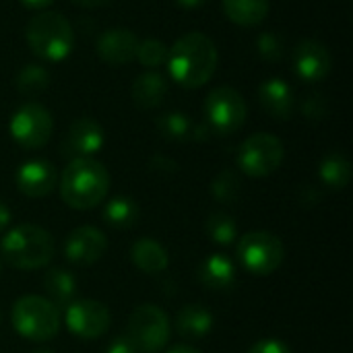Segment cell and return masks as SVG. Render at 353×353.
<instances>
[{
    "instance_id": "obj_1",
    "label": "cell",
    "mask_w": 353,
    "mask_h": 353,
    "mask_svg": "<svg viewBox=\"0 0 353 353\" xmlns=\"http://www.w3.org/2000/svg\"><path fill=\"white\" fill-rule=\"evenodd\" d=\"M217 58L213 39L205 33L190 31L172 46L168 54V70L178 85L196 89L211 81L217 68Z\"/></svg>"
},
{
    "instance_id": "obj_2",
    "label": "cell",
    "mask_w": 353,
    "mask_h": 353,
    "mask_svg": "<svg viewBox=\"0 0 353 353\" xmlns=\"http://www.w3.org/2000/svg\"><path fill=\"white\" fill-rule=\"evenodd\" d=\"M58 186L62 201L70 209L87 211L105 199L110 190V174L91 157H77L64 168L62 176L58 178Z\"/></svg>"
},
{
    "instance_id": "obj_3",
    "label": "cell",
    "mask_w": 353,
    "mask_h": 353,
    "mask_svg": "<svg viewBox=\"0 0 353 353\" xmlns=\"http://www.w3.org/2000/svg\"><path fill=\"white\" fill-rule=\"evenodd\" d=\"M54 252L56 244L52 234L33 223L12 228L0 242L2 261L19 271H35L50 265Z\"/></svg>"
},
{
    "instance_id": "obj_4",
    "label": "cell",
    "mask_w": 353,
    "mask_h": 353,
    "mask_svg": "<svg viewBox=\"0 0 353 353\" xmlns=\"http://www.w3.org/2000/svg\"><path fill=\"white\" fill-rule=\"evenodd\" d=\"M25 37L31 52L50 62L64 60L74 43L70 23L62 14L52 10L35 14L25 29Z\"/></svg>"
},
{
    "instance_id": "obj_5",
    "label": "cell",
    "mask_w": 353,
    "mask_h": 353,
    "mask_svg": "<svg viewBox=\"0 0 353 353\" xmlns=\"http://www.w3.org/2000/svg\"><path fill=\"white\" fill-rule=\"evenodd\" d=\"M10 323L29 341H52L60 331V310L41 296H23L12 304Z\"/></svg>"
},
{
    "instance_id": "obj_6",
    "label": "cell",
    "mask_w": 353,
    "mask_h": 353,
    "mask_svg": "<svg viewBox=\"0 0 353 353\" xmlns=\"http://www.w3.org/2000/svg\"><path fill=\"white\" fill-rule=\"evenodd\" d=\"M285 259L283 242L271 232H248L238 242V261L244 271L267 277L275 273Z\"/></svg>"
},
{
    "instance_id": "obj_7",
    "label": "cell",
    "mask_w": 353,
    "mask_h": 353,
    "mask_svg": "<svg viewBox=\"0 0 353 353\" xmlns=\"http://www.w3.org/2000/svg\"><path fill=\"white\" fill-rule=\"evenodd\" d=\"M126 337L143 353L161 352L170 341V319L155 304H143L132 310Z\"/></svg>"
},
{
    "instance_id": "obj_8",
    "label": "cell",
    "mask_w": 353,
    "mask_h": 353,
    "mask_svg": "<svg viewBox=\"0 0 353 353\" xmlns=\"http://www.w3.org/2000/svg\"><path fill=\"white\" fill-rule=\"evenodd\" d=\"M283 143L269 132L250 134L238 151V168L250 178L271 176L283 161Z\"/></svg>"
},
{
    "instance_id": "obj_9",
    "label": "cell",
    "mask_w": 353,
    "mask_h": 353,
    "mask_svg": "<svg viewBox=\"0 0 353 353\" xmlns=\"http://www.w3.org/2000/svg\"><path fill=\"white\" fill-rule=\"evenodd\" d=\"M246 101L232 87H217L205 99L207 126L219 134H232L246 122Z\"/></svg>"
},
{
    "instance_id": "obj_10",
    "label": "cell",
    "mask_w": 353,
    "mask_h": 353,
    "mask_svg": "<svg viewBox=\"0 0 353 353\" xmlns=\"http://www.w3.org/2000/svg\"><path fill=\"white\" fill-rule=\"evenodd\" d=\"M52 116L39 103H25L10 118V137L25 149L43 147L52 137Z\"/></svg>"
},
{
    "instance_id": "obj_11",
    "label": "cell",
    "mask_w": 353,
    "mask_h": 353,
    "mask_svg": "<svg viewBox=\"0 0 353 353\" xmlns=\"http://www.w3.org/2000/svg\"><path fill=\"white\" fill-rule=\"evenodd\" d=\"M66 329L85 341L99 339L110 329V310L97 300H74L64 308Z\"/></svg>"
},
{
    "instance_id": "obj_12",
    "label": "cell",
    "mask_w": 353,
    "mask_h": 353,
    "mask_svg": "<svg viewBox=\"0 0 353 353\" xmlns=\"http://www.w3.org/2000/svg\"><path fill=\"white\" fill-rule=\"evenodd\" d=\"M108 250V240L103 232L91 225H81L72 230L64 244V256L68 263L77 267H91L95 265Z\"/></svg>"
},
{
    "instance_id": "obj_13",
    "label": "cell",
    "mask_w": 353,
    "mask_h": 353,
    "mask_svg": "<svg viewBox=\"0 0 353 353\" xmlns=\"http://www.w3.org/2000/svg\"><path fill=\"white\" fill-rule=\"evenodd\" d=\"M58 186V172L46 159H31L17 170V188L29 199H43Z\"/></svg>"
},
{
    "instance_id": "obj_14",
    "label": "cell",
    "mask_w": 353,
    "mask_h": 353,
    "mask_svg": "<svg viewBox=\"0 0 353 353\" xmlns=\"http://www.w3.org/2000/svg\"><path fill=\"white\" fill-rule=\"evenodd\" d=\"M139 39L126 27H112L97 39V54L110 66H124L137 58Z\"/></svg>"
},
{
    "instance_id": "obj_15",
    "label": "cell",
    "mask_w": 353,
    "mask_h": 353,
    "mask_svg": "<svg viewBox=\"0 0 353 353\" xmlns=\"http://www.w3.org/2000/svg\"><path fill=\"white\" fill-rule=\"evenodd\" d=\"M294 68L302 81L319 83L331 72V54L321 41L304 39L294 52Z\"/></svg>"
},
{
    "instance_id": "obj_16",
    "label": "cell",
    "mask_w": 353,
    "mask_h": 353,
    "mask_svg": "<svg viewBox=\"0 0 353 353\" xmlns=\"http://www.w3.org/2000/svg\"><path fill=\"white\" fill-rule=\"evenodd\" d=\"M105 134L99 122L93 118H79L70 124L66 141H64V155L77 157H91L103 147Z\"/></svg>"
},
{
    "instance_id": "obj_17",
    "label": "cell",
    "mask_w": 353,
    "mask_h": 353,
    "mask_svg": "<svg viewBox=\"0 0 353 353\" xmlns=\"http://www.w3.org/2000/svg\"><path fill=\"white\" fill-rule=\"evenodd\" d=\"M261 108L275 120H288L294 112V93L292 87L281 79H269L259 89Z\"/></svg>"
},
{
    "instance_id": "obj_18",
    "label": "cell",
    "mask_w": 353,
    "mask_h": 353,
    "mask_svg": "<svg viewBox=\"0 0 353 353\" xmlns=\"http://www.w3.org/2000/svg\"><path fill=\"white\" fill-rule=\"evenodd\" d=\"M196 277L199 283L207 290L223 292L236 283V267L225 254H211L199 265Z\"/></svg>"
},
{
    "instance_id": "obj_19",
    "label": "cell",
    "mask_w": 353,
    "mask_h": 353,
    "mask_svg": "<svg viewBox=\"0 0 353 353\" xmlns=\"http://www.w3.org/2000/svg\"><path fill=\"white\" fill-rule=\"evenodd\" d=\"M130 261L132 265L147 273V275H157L163 273L170 265L168 250L153 238H141L132 244L130 248Z\"/></svg>"
},
{
    "instance_id": "obj_20",
    "label": "cell",
    "mask_w": 353,
    "mask_h": 353,
    "mask_svg": "<svg viewBox=\"0 0 353 353\" xmlns=\"http://www.w3.org/2000/svg\"><path fill=\"white\" fill-rule=\"evenodd\" d=\"M43 290L48 300L60 310L77 300V279L62 267H52L43 275Z\"/></svg>"
},
{
    "instance_id": "obj_21",
    "label": "cell",
    "mask_w": 353,
    "mask_h": 353,
    "mask_svg": "<svg viewBox=\"0 0 353 353\" xmlns=\"http://www.w3.org/2000/svg\"><path fill=\"white\" fill-rule=\"evenodd\" d=\"M213 329V314L196 304L184 306L178 316H176V331L180 333V337L190 339V341H199L205 339Z\"/></svg>"
},
{
    "instance_id": "obj_22",
    "label": "cell",
    "mask_w": 353,
    "mask_h": 353,
    "mask_svg": "<svg viewBox=\"0 0 353 353\" xmlns=\"http://www.w3.org/2000/svg\"><path fill=\"white\" fill-rule=\"evenodd\" d=\"M168 93V81L159 72H145L132 83V99L143 110L157 108Z\"/></svg>"
},
{
    "instance_id": "obj_23",
    "label": "cell",
    "mask_w": 353,
    "mask_h": 353,
    "mask_svg": "<svg viewBox=\"0 0 353 353\" xmlns=\"http://www.w3.org/2000/svg\"><path fill=\"white\" fill-rule=\"evenodd\" d=\"M225 17L242 27H254L269 14V0H223Z\"/></svg>"
},
{
    "instance_id": "obj_24",
    "label": "cell",
    "mask_w": 353,
    "mask_h": 353,
    "mask_svg": "<svg viewBox=\"0 0 353 353\" xmlns=\"http://www.w3.org/2000/svg\"><path fill=\"white\" fill-rule=\"evenodd\" d=\"M103 221L114 230H130L137 225L141 211L130 196H116L103 207Z\"/></svg>"
},
{
    "instance_id": "obj_25",
    "label": "cell",
    "mask_w": 353,
    "mask_h": 353,
    "mask_svg": "<svg viewBox=\"0 0 353 353\" xmlns=\"http://www.w3.org/2000/svg\"><path fill=\"white\" fill-rule=\"evenodd\" d=\"M319 176L329 188L341 190L352 180V165H350L347 157H343L341 153H331L321 161Z\"/></svg>"
},
{
    "instance_id": "obj_26",
    "label": "cell",
    "mask_w": 353,
    "mask_h": 353,
    "mask_svg": "<svg viewBox=\"0 0 353 353\" xmlns=\"http://www.w3.org/2000/svg\"><path fill=\"white\" fill-rule=\"evenodd\" d=\"M155 126L159 130V134L168 141H186L190 137L192 130V122L186 114L182 112H165L155 120Z\"/></svg>"
},
{
    "instance_id": "obj_27",
    "label": "cell",
    "mask_w": 353,
    "mask_h": 353,
    "mask_svg": "<svg viewBox=\"0 0 353 353\" xmlns=\"http://www.w3.org/2000/svg\"><path fill=\"white\" fill-rule=\"evenodd\" d=\"M205 230H207L209 238L219 246H230L238 238V225H236L234 217L223 213V211L211 213L207 223H205Z\"/></svg>"
},
{
    "instance_id": "obj_28",
    "label": "cell",
    "mask_w": 353,
    "mask_h": 353,
    "mask_svg": "<svg viewBox=\"0 0 353 353\" xmlns=\"http://www.w3.org/2000/svg\"><path fill=\"white\" fill-rule=\"evenodd\" d=\"M50 85V74L39 64H27L17 77V89L25 95H37Z\"/></svg>"
},
{
    "instance_id": "obj_29",
    "label": "cell",
    "mask_w": 353,
    "mask_h": 353,
    "mask_svg": "<svg viewBox=\"0 0 353 353\" xmlns=\"http://www.w3.org/2000/svg\"><path fill=\"white\" fill-rule=\"evenodd\" d=\"M211 192L219 203H234L242 192V180L234 170H221L211 184Z\"/></svg>"
},
{
    "instance_id": "obj_30",
    "label": "cell",
    "mask_w": 353,
    "mask_h": 353,
    "mask_svg": "<svg viewBox=\"0 0 353 353\" xmlns=\"http://www.w3.org/2000/svg\"><path fill=\"white\" fill-rule=\"evenodd\" d=\"M168 46L159 39H143L137 48V58L147 68H157L168 62Z\"/></svg>"
},
{
    "instance_id": "obj_31",
    "label": "cell",
    "mask_w": 353,
    "mask_h": 353,
    "mask_svg": "<svg viewBox=\"0 0 353 353\" xmlns=\"http://www.w3.org/2000/svg\"><path fill=\"white\" fill-rule=\"evenodd\" d=\"M259 54H261L265 60H269V62L279 60V58L283 56V43H281L279 35L273 33V31L263 33V35L259 37Z\"/></svg>"
},
{
    "instance_id": "obj_32",
    "label": "cell",
    "mask_w": 353,
    "mask_h": 353,
    "mask_svg": "<svg viewBox=\"0 0 353 353\" xmlns=\"http://www.w3.org/2000/svg\"><path fill=\"white\" fill-rule=\"evenodd\" d=\"M327 101H325V97L323 95H310V97H306V101L302 103V112H304V116H308V118H312V120H321V118H325V114H327Z\"/></svg>"
},
{
    "instance_id": "obj_33",
    "label": "cell",
    "mask_w": 353,
    "mask_h": 353,
    "mask_svg": "<svg viewBox=\"0 0 353 353\" xmlns=\"http://www.w3.org/2000/svg\"><path fill=\"white\" fill-rule=\"evenodd\" d=\"M248 353H292L290 345L279 341V339H263L259 343H254Z\"/></svg>"
},
{
    "instance_id": "obj_34",
    "label": "cell",
    "mask_w": 353,
    "mask_h": 353,
    "mask_svg": "<svg viewBox=\"0 0 353 353\" xmlns=\"http://www.w3.org/2000/svg\"><path fill=\"white\" fill-rule=\"evenodd\" d=\"M105 353H139V350L134 347V343L126 335H118L108 343Z\"/></svg>"
},
{
    "instance_id": "obj_35",
    "label": "cell",
    "mask_w": 353,
    "mask_h": 353,
    "mask_svg": "<svg viewBox=\"0 0 353 353\" xmlns=\"http://www.w3.org/2000/svg\"><path fill=\"white\" fill-rule=\"evenodd\" d=\"M151 168H153L155 172H159V174H174V172L178 170L176 161H172V159H168V157H163V155L153 157V159H151Z\"/></svg>"
},
{
    "instance_id": "obj_36",
    "label": "cell",
    "mask_w": 353,
    "mask_h": 353,
    "mask_svg": "<svg viewBox=\"0 0 353 353\" xmlns=\"http://www.w3.org/2000/svg\"><path fill=\"white\" fill-rule=\"evenodd\" d=\"M8 223H10V209H8L6 203L0 199V234L8 228Z\"/></svg>"
},
{
    "instance_id": "obj_37",
    "label": "cell",
    "mask_w": 353,
    "mask_h": 353,
    "mask_svg": "<svg viewBox=\"0 0 353 353\" xmlns=\"http://www.w3.org/2000/svg\"><path fill=\"white\" fill-rule=\"evenodd\" d=\"M23 6H27V8H46V6H50L54 0H19Z\"/></svg>"
},
{
    "instance_id": "obj_38",
    "label": "cell",
    "mask_w": 353,
    "mask_h": 353,
    "mask_svg": "<svg viewBox=\"0 0 353 353\" xmlns=\"http://www.w3.org/2000/svg\"><path fill=\"white\" fill-rule=\"evenodd\" d=\"M72 2L79 4V6H85V8H97V6L108 4L110 0H72Z\"/></svg>"
},
{
    "instance_id": "obj_39",
    "label": "cell",
    "mask_w": 353,
    "mask_h": 353,
    "mask_svg": "<svg viewBox=\"0 0 353 353\" xmlns=\"http://www.w3.org/2000/svg\"><path fill=\"white\" fill-rule=\"evenodd\" d=\"M168 353H201L196 347H192V345H174L172 350Z\"/></svg>"
},
{
    "instance_id": "obj_40",
    "label": "cell",
    "mask_w": 353,
    "mask_h": 353,
    "mask_svg": "<svg viewBox=\"0 0 353 353\" xmlns=\"http://www.w3.org/2000/svg\"><path fill=\"white\" fill-rule=\"evenodd\" d=\"M180 6H184V8H196V6H201V4H205L207 0H176Z\"/></svg>"
},
{
    "instance_id": "obj_41",
    "label": "cell",
    "mask_w": 353,
    "mask_h": 353,
    "mask_svg": "<svg viewBox=\"0 0 353 353\" xmlns=\"http://www.w3.org/2000/svg\"><path fill=\"white\" fill-rule=\"evenodd\" d=\"M31 353H54V352H50V350H35V352H31Z\"/></svg>"
},
{
    "instance_id": "obj_42",
    "label": "cell",
    "mask_w": 353,
    "mask_h": 353,
    "mask_svg": "<svg viewBox=\"0 0 353 353\" xmlns=\"http://www.w3.org/2000/svg\"><path fill=\"white\" fill-rule=\"evenodd\" d=\"M0 275H2V259H0Z\"/></svg>"
}]
</instances>
